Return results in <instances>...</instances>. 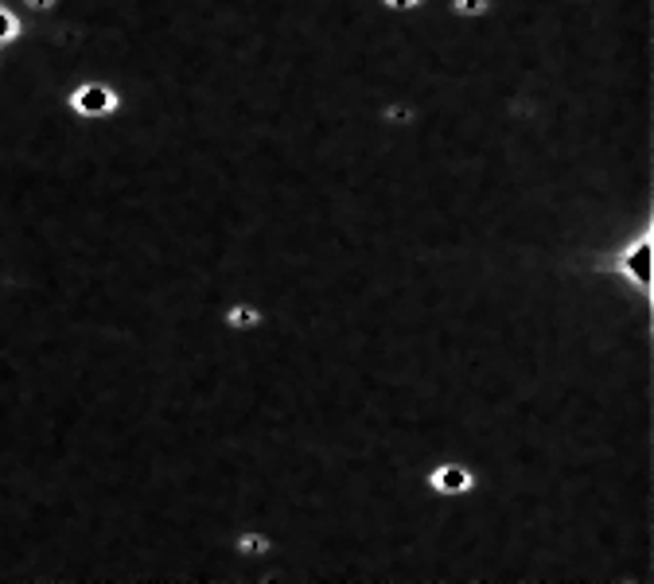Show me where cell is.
<instances>
[{
	"mask_svg": "<svg viewBox=\"0 0 654 584\" xmlns=\"http://www.w3.org/2000/svg\"><path fill=\"white\" fill-rule=\"evenodd\" d=\"M20 32H24V20H20L17 12L9 9V4H0V47H9V43H17Z\"/></svg>",
	"mask_w": 654,
	"mask_h": 584,
	"instance_id": "cell-5",
	"label": "cell"
},
{
	"mask_svg": "<svg viewBox=\"0 0 654 584\" xmlns=\"http://www.w3.org/2000/svg\"><path fill=\"white\" fill-rule=\"evenodd\" d=\"M425 491L440 495V499H468V495L480 491V476H475L472 464L444 456V460L425 468Z\"/></svg>",
	"mask_w": 654,
	"mask_h": 584,
	"instance_id": "cell-2",
	"label": "cell"
},
{
	"mask_svg": "<svg viewBox=\"0 0 654 584\" xmlns=\"http://www.w3.org/2000/svg\"><path fill=\"white\" fill-rule=\"evenodd\" d=\"M63 106L75 121H114L125 109V91L109 78H83L63 94Z\"/></svg>",
	"mask_w": 654,
	"mask_h": 584,
	"instance_id": "cell-1",
	"label": "cell"
},
{
	"mask_svg": "<svg viewBox=\"0 0 654 584\" xmlns=\"http://www.w3.org/2000/svg\"><path fill=\"white\" fill-rule=\"evenodd\" d=\"M218 320H223V328L234 331V336H246V331H261V328H266L269 312L261 305H254V300L234 297V300H226V305H223Z\"/></svg>",
	"mask_w": 654,
	"mask_h": 584,
	"instance_id": "cell-3",
	"label": "cell"
},
{
	"mask_svg": "<svg viewBox=\"0 0 654 584\" xmlns=\"http://www.w3.org/2000/svg\"><path fill=\"white\" fill-rule=\"evenodd\" d=\"M230 550L238 553L242 561H269L274 558V534L261 527H238L230 534Z\"/></svg>",
	"mask_w": 654,
	"mask_h": 584,
	"instance_id": "cell-4",
	"label": "cell"
}]
</instances>
